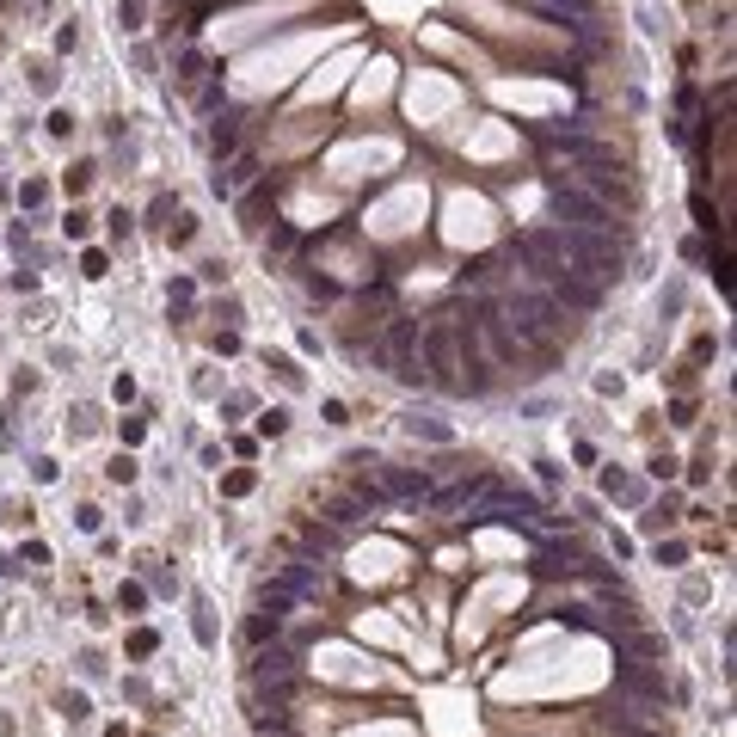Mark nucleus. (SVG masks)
<instances>
[{"mask_svg": "<svg viewBox=\"0 0 737 737\" xmlns=\"http://www.w3.org/2000/svg\"><path fill=\"white\" fill-rule=\"evenodd\" d=\"M345 37H351V25H326V31H301V37H283V43H265V49H252L240 68H234V86L240 93H271L283 80H295L319 49H332Z\"/></svg>", "mask_w": 737, "mask_h": 737, "instance_id": "f257e3e1", "label": "nucleus"}, {"mask_svg": "<svg viewBox=\"0 0 737 737\" xmlns=\"http://www.w3.org/2000/svg\"><path fill=\"white\" fill-rule=\"evenodd\" d=\"M314 0H258V6H240V13H228V19H215L210 43L221 49V43H246V37L258 31H277L283 19H295V13H308Z\"/></svg>", "mask_w": 737, "mask_h": 737, "instance_id": "f03ea898", "label": "nucleus"}, {"mask_svg": "<svg viewBox=\"0 0 737 737\" xmlns=\"http://www.w3.org/2000/svg\"><path fill=\"white\" fill-rule=\"evenodd\" d=\"M455 99H461V86L443 68H418L412 74V93H406V111H412V123H430L436 111H449Z\"/></svg>", "mask_w": 737, "mask_h": 737, "instance_id": "7ed1b4c3", "label": "nucleus"}, {"mask_svg": "<svg viewBox=\"0 0 737 737\" xmlns=\"http://www.w3.org/2000/svg\"><path fill=\"white\" fill-rule=\"evenodd\" d=\"M418 215H424V184H406V191H393V197H387L363 228H369V234H382V240H393V234H412V228H418Z\"/></svg>", "mask_w": 737, "mask_h": 737, "instance_id": "20e7f679", "label": "nucleus"}, {"mask_svg": "<svg viewBox=\"0 0 737 737\" xmlns=\"http://www.w3.org/2000/svg\"><path fill=\"white\" fill-rule=\"evenodd\" d=\"M393 141H356V148H338V160H332V173L338 178H363V166H393Z\"/></svg>", "mask_w": 737, "mask_h": 737, "instance_id": "39448f33", "label": "nucleus"}, {"mask_svg": "<svg viewBox=\"0 0 737 737\" xmlns=\"http://www.w3.org/2000/svg\"><path fill=\"white\" fill-rule=\"evenodd\" d=\"M351 68H363V49H345L338 62H326V68H314V80H301V105H319L326 93H338V80Z\"/></svg>", "mask_w": 737, "mask_h": 737, "instance_id": "423d86ee", "label": "nucleus"}, {"mask_svg": "<svg viewBox=\"0 0 737 737\" xmlns=\"http://www.w3.org/2000/svg\"><path fill=\"white\" fill-rule=\"evenodd\" d=\"M491 221L480 197H449V240H486Z\"/></svg>", "mask_w": 737, "mask_h": 737, "instance_id": "0eeeda50", "label": "nucleus"}, {"mask_svg": "<svg viewBox=\"0 0 737 737\" xmlns=\"http://www.w3.org/2000/svg\"><path fill=\"white\" fill-rule=\"evenodd\" d=\"M615 682H621L627 695H639V701H652V706H664V695H670L664 670H645V664H621L615 670Z\"/></svg>", "mask_w": 737, "mask_h": 737, "instance_id": "6e6552de", "label": "nucleus"}, {"mask_svg": "<svg viewBox=\"0 0 737 737\" xmlns=\"http://www.w3.org/2000/svg\"><path fill=\"white\" fill-rule=\"evenodd\" d=\"M387 86H393V62H382V56H375V62L363 68V80H356V105H382Z\"/></svg>", "mask_w": 737, "mask_h": 737, "instance_id": "1a4fd4ad", "label": "nucleus"}, {"mask_svg": "<svg viewBox=\"0 0 737 737\" xmlns=\"http://www.w3.org/2000/svg\"><path fill=\"white\" fill-rule=\"evenodd\" d=\"M99 430H105L99 406H74V412H68V436H74V443H86V436H99Z\"/></svg>", "mask_w": 737, "mask_h": 737, "instance_id": "9d476101", "label": "nucleus"}, {"mask_svg": "<svg viewBox=\"0 0 737 737\" xmlns=\"http://www.w3.org/2000/svg\"><path fill=\"white\" fill-rule=\"evenodd\" d=\"M265 369H271V375H277L283 387H289V393H301V369H295V356H277V351H265Z\"/></svg>", "mask_w": 737, "mask_h": 737, "instance_id": "9b49d317", "label": "nucleus"}, {"mask_svg": "<svg viewBox=\"0 0 737 737\" xmlns=\"http://www.w3.org/2000/svg\"><path fill=\"white\" fill-rule=\"evenodd\" d=\"M406 436H424V443H449L455 430H449V424H436V418H418V412H412V418H406Z\"/></svg>", "mask_w": 737, "mask_h": 737, "instance_id": "f8f14e48", "label": "nucleus"}, {"mask_svg": "<svg viewBox=\"0 0 737 737\" xmlns=\"http://www.w3.org/2000/svg\"><path fill=\"white\" fill-rule=\"evenodd\" d=\"M105 480H111V486H136V461H130V455H111Z\"/></svg>", "mask_w": 737, "mask_h": 737, "instance_id": "ddd939ff", "label": "nucleus"}, {"mask_svg": "<svg viewBox=\"0 0 737 737\" xmlns=\"http://www.w3.org/2000/svg\"><path fill=\"white\" fill-rule=\"evenodd\" d=\"M191 615H197V639H203V645H215V615H210V602L197 597V602H191Z\"/></svg>", "mask_w": 737, "mask_h": 737, "instance_id": "4468645a", "label": "nucleus"}, {"mask_svg": "<svg viewBox=\"0 0 737 737\" xmlns=\"http://www.w3.org/2000/svg\"><path fill=\"white\" fill-rule=\"evenodd\" d=\"M258 430H265V436H283V430H289V406H271V412H258Z\"/></svg>", "mask_w": 737, "mask_h": 737, "instance_id": "2eb2a0df", "label": "nucleus"}, {"mask_svg": "<svg viewBox=\"0 0 737 737\" xmlns=\"http://www.w3.org/2000/svg\"><path fill=\"white\" fill-rule=\"evenodd\" d=\"M682 560H688V547H682V541H658V565H670V571H676Z\"/></svg>", "mask_w": 737, "mask_h": 737, "instance_id": "dca6fc26", "label": "nucleus"}, {"mask_svg": "<svg viewBox=\"0 0 737 737\" xmlns=\"http://www.w3.org/2000/svg\"><path fill=\"white\" fill-rule=\"evenodd\" d=\"M62 184H68L74 197H80V191H86V184H93V166H86V160H80V166H68V178H62Z\"/></svg>", "mask_w": 737, "mask_h": 737, "instance_id": "f3484780", "label": "nucleus"}, {"mask_svg": "<svg viewBox=\"0 0 737 737\" xmlns=\"http://www.w3.org/2000/svg\"><path fill=\"white\" fill-rule=\"evenodd\" d=\"M43 197H49V191H43V184H37V178H25V184H19V203H25V210H37V203H43Z\"/></svg>", "mask_w": 737, "mask_h": 737, "instance_id": "a211bd4d", "label": "nucleus"}, {"mask_svg": "<svg viewBox=\"0 0 737 737\" xmlns=\"http://www.w3.org/2000/svg\"><path fill=\"white\" fill-rule=\"evenodd\" d=\"M191 387H197V393H203V400H215V375H210V363H203V369H197V375H191Z\"/></svg>", "mask_w": 737, "mask_h": 737, "instance_id": "6ab92c4d", "label": "nucleus"}, {"mask_svg": "<svg viewBox=\"0 0 737 737\" xmlns=\"http://www.w3.org/2000/svg\"><path fill=\"white\" fill-rule=\"evenodd\" d=\"M62 713H68V719H86L93 706H86V695H62Z\"/></svg>", "mask_w": 737, "mask_h": 737, "instance_id": "aec40b11", "label": "nucleus"}, {"mask_svg": "<svg viewBox=\"0 0 737 737\" xmlns=\"http://www.w3.org/2000/svg\"><path fill=\"white\" fill-rule=\"evenodd\" d=\"M141 602H148L141 597V584H123V590H117V608H141Z\"/></svg>", "mask_w": 737, "mask_h": 737, "instance_id": "412c9836", "label": "nucleus"}, {"mask_svg": "<svg viewBox=\"0 0 737 737\" xmlns=\"http://www.w3.org/2000/svg\"><path fill=\"white\" fill-rule=\"evenodd\" d=\"M49 136H74V117H68V111H49Z\"/></svg>", "mask_w": 737, "mask_h": 737, "instance_id": "4be33fe9", "label": "nucleus"}, {"mask_svg": "<svg viewBox=\"0 0 737 737\" xmlns=\"http://www.w3.org/2000/svg\"><path fill=\"white\" fill-rule=\"evenodd\" d=\"M74 523H80L86 535H93V528H99V504H80V510H74Z\"/></svg>", "mask_w": 737, "mask_h": 737, "instance_id": "5701e85b", "label": "nucleus"}, {"mask_svg": "<svg viewBox=\"0 0 737 737\" xmlns=\"http://www.w3.org/2000/svg\"><path fill=\"white\" fill-rule=\"evenodd\" d=\"M141 436H148V424H141V418H123V443H130V449H136Z\"/></svg>", "mask_w": 737, "mask_h": 737, "instance_id": "b1692460", "label": "nucleus"}, {"mask_svg": "<svg viewBox=\"0 0 737 737\" xmlns=\"http://www.w3.org/2000/svg\"><path fill=\"white\" fill-rule=\"evenodd\" d=\"M105 737H130V732H123V725H111V732H105Z\"/></svg>", "mask_w": 737, "mask_h": 737, "instance_id": "393cba45", "label": "nucleus"}, {"mask_svg": "<svg viewBox=\"0 0 737 737\" xmlns=\"http://www.w3.org/2000/svg\"><path fill=\"white\" fill-rule=\"evenodd\" d=\"M0 571H6V560H0Z\"/></svg>", "mask_w": 737, "mask_h": 737, "instance_id": "a878e982", "label": "nucleus"}]
</instances>
